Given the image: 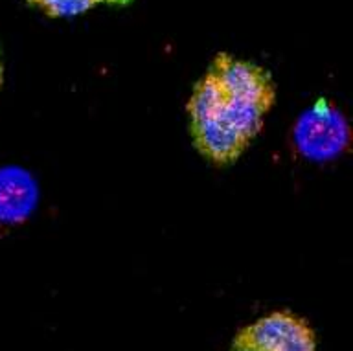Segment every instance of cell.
<instances>
[{
  "label": "cell",
  "mask_w": 353,
  "mask_h": 351,
  "mask_svg": "<svg viewBox=\"0 0 353 351\" xmlns=\"http://www.w3.org/2000/svg\"><path fill=\"white\" fill-rule=\"evenodd\" d=\"M228 351H319V348L307 320L280 309L241 328Z\"/></svg>",
  "instance_id": "cell-2"
},
{
  "label": "cell",
  "mask_w": 353,
  "mask_h": 351,
  "mask_svg": "<svg viewBox=\"0 0 353 351\" xmlns=\"http://www.w3.org/2000/svg\"><path fill=\"white\" fill-rule=\"evenodd\" d=\"M298 149L316 160L333 159L350 143V129L336 107L319 101L300 118L294 131Z\"/></svg>",
  "instance_id": "cell-3"
},
{
  "label": "cell",
  "mask_w": 353,
  "mask_h": 351,
  "mask_svg": "<svg viewBox=\"0 0 353 351\" xmlns=\"http://www.w3.org/2000/svg\"><path fill=\"white\" fill-rule=\"evenodd\" d=\"M35 197V184L24 171H0V219H24L32 212Z\"/></svg>",
  "instance_id": "cell-4"
},
{
  "label": "cell",
  "mask_w": 353,
  "mask_h": 351,
  "mask_svg": "<svg viewBox=\"0 0 353 351\" xmlns=\"http://www.w3.org/2000/svg\"><path fill=\"white\" fill-rule=\"evenodd\" d=\"M274 103V77L265 66L219 52L186 103L193 146L214 166L234 164L263 131Z\"/></svg>",
  "instance_id": "cell-1"
},
{
  "label": "cell",
  "mask_w": 353,
  "mask_h": 351,
  "mask_svg": "<svg viewBox=\"0 0 353 351\" xmlns=\"http://www.w3.org/2000/svg\"><path fill=\"white\" fill-rule=\"evenodd\" d=\"M26 2L50 19H70L96 8L92 0H26Z\"/></svg>",
  "instance_id": "cell-5"
},
{
  "label": "cell",
  "mask_w": 353,
  "mask_h": 351,
  "mask_svg": "<svg viewBox=\"0 0 353 351\" xmlns=\"http://www.w3.org/2000/svg\"><path fill=\"white\" fill-rule=\"evenodd\" d=\"M4 85V61H2V55H0V88Z\"/></svg>",
  "instance_id": "cell-7"
},
{
  "label": "cell",
  "mask_w": 353,
  "mask_h": 351,
  "mask_svg": "<svg viewBox=\"0 0 353 351\" xmlns=\"http://www.w3.org/2000/svg\"><path fill=\"white\" fill-rule=\"evenodd\" d=\"M96 8L98 6H114V8H125V6L132 4L134 0H92Z\"/></svg>",
  "instance_id": "cell-6"
}]
</instances>
